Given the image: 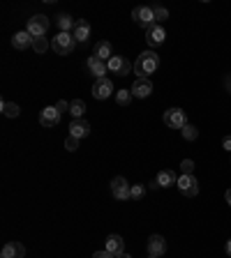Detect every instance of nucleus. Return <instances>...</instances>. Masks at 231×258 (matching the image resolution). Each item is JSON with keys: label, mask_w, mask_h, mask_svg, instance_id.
Listing matches in <instances>:
<instances>
[{"label": "nucleus", "mask_w": 231, "mask_h": 258, "mask_svg": "<svg viewBox=\"0 0 231 258\" xmlns=\"http://www.w3.org/2000/svg\"><path fill=\"white\" fill-rule=\"evenodd\" d=\"M225 249H227V256L231 258V240H227V247H225Z\"/></svg>", "instance_id": "nucleus-35"}, {"label": "nucleus", "mask_w": 231, "mask_h": 258, "mask_svg": "<svg viewBox=\"0 0 231 258\" xmlns=\"http://www.w3.org/2000/svg\"><path fill=\"white\" fill-rule=\"evenodd\" d=\"M164 40H166V33L162 26H153L151 30H146V42L151 47H159V44H164Z\"/></svg>", "instance_id": "nucleus-17"}, {"label": "nucleus", "mask_w": 231, "mask_h": 258, "mask_svg": "<svg viewBox=\"0 0 231 258\" xmlns=\"http://www.w3.org/2000/svg\"><path fill=\"white\" fill-rule=\"evenodd\" d=\"M132 19L137 21V26H141L144 30H151L153 26H157L153 7H137V9L132 12Z\"/></svg>", "instance_id": "nucleus-4"}, {"label": "nucleus", "mask_w": 231, "mask_h": 258, "mask_svg": "<svg viewBox=\"0 0 231 258\" xmlns=\"http://www.w3.org/2000/svg\"><path fill=\"white\" fill-rule=\"evenodd\" d=\"M222 148H225L227 153H231V136H225V139H222Z\"/></svg>", "instance_id": "nucleus-34"}, {"label": "nucleus", "mask_w": 231, "mask_h": 258, "mask_svg": "<svg viewBox=\"0 0 231 258\" xmlns=\"http://www.w3.org/2000/svg\"><path fill=\"white\" fill-rule=\"evenodd\" d=\"M180 175H194V161L192 159H183L180 161Z\"/></svg>", "instance_id": "nucleus-28"}, {"label": "nucleus", "mask_w": 231, "mask_h": 258, "mask_svg": "<svg viewBox=\"0 0 231 258\" xmlns=\"http://www.w3.org/2000/svg\"><path fill=\"white\" fill-rule=\"evenodd\" d=\"M155 182H157L159 187H171V185H176V182H178V178H176V173H173V171H169V168H166V171H159L157 173V180H155Z\"/></svg>", "instance_id": "nucleus-21"}, {"label": "nucleus", "mask_w": 231, "mask_h": 258, "mask_svg": "<svg viewBox=\"0 0 231 258\" xmlns=\"http://www.w3.org/2000/svg\"><path fill=\"white\" fill-rule=\"evenodd\" d=\"M0 258H26V247L21 242H7L0 252Z\"/></svg>", "instance_id": "nucleus-14"}, {"label": "nucleus", "mask_w": 231, "mask_h": 258, "mask_svg": "<svg viewBox=\"0 0 231 258\" xmlns=\"http://www.w3.org/2000/svg\"><path fill=\"white\" fill-rule=\"evenodd\" d=\"M111 44H109V42H97V44H95V51H92V55H97L99 60H104V62H109V60H111Z\"/></svg>", "instance_id": "nucleus-20"}, {"label": "nucleus", "mask_w": 231, "mask_h": 258, "mask_svg": "<svg viewBox=\"0 0 231 258\" xmlns=\"http://www.w3.org/2000/svg\"><path fill=\"white\" fill-rule=\"evenodd\" d=\"M148 258H153V256H148Z\"/></svg>", "instance_id": "nucleus-39"}, {"label": "nucleus", "mask_w": 231, "mask_h": 258, "mask_svg": "<svg viewBox=\"0 0 231 258\" xmlns=\"http://www.w3.org/2000/svg\"><path fill=\"white\" fill-rule=\"evenodd\" d=\"M176 187H178L180 194L187 196V199H194V196L199 194V180L194 178V175H180Z\"/></svg>", "instance_id": "nucleus-7"}, {"label": "nucleus", "mask_w": 231, "mask_h": 258, "mask_svg": "<svg viewBox=\"0 0 231 258\" xmlns=\"http://www.w3.org/2000/svg\"><path fill=\"white\" fill-rule=\"evenodd\" d=\"M56 26L60 28V33H70V30H74L77 21H74L70 14H60L58 19H56Z\"/></svg>", "instance_id": "nucleus-22"}, {"label": "nucleus", "mask_w": 231, "mask_h": 258, "mask_svg": "<svg viewBox=\"0 0 231 258\" xmlns=\"http://www.w3.org/2000/svg\"><path fill=\"white\" fill-rule=\"evenodd\" d=\"M33 51L35 53H46L49 51V40H46V37H37V40H33Z\"/></svg>", "instance_id": "nucleus-27"}, {"label": "nucleus", "mask_w": 231, "mask_h": 258, "mask_svg": "<svg viewBox=\"0 0 231 258\" xmlns=\"http://www.w3.org/2000/svg\"><path fill=\"white\" fill-rule=\"evenodd\" d=\"M132 95L134 97H139V100H146V97H151V93H153V83H151V79H137L132 83Z\"/></svg>", "instance_id": "nucleus-13"}, {"label": "nucleus", "mask_w": 231, "mask_h": 258, "mask_svg": "<svg viewBox=\"0 0 231 258\" xmlns=\"http://www.w3.org/2000/svg\"><path fill=\"white\" fill-rule=\"evenodd\" d=\"M88 134H90V125H88L86 120H72L70 122V136H74V139H86Z\"/></svg>", "instance_id": "nucleus-15"}, {"label": "nucleus", "mask_w": 231, "mask_h": 258, "mask_svg": "<svg viewBox=\"0 0 231 258\" xmlns=\"http://www.w3.org/2000/svg\"><path fill=\"white\" fill-rule=\"evenodd\" d=\"M0 111H2V115H7V118H16L21 113L19 104H12V102H2L0 104Z\"/></svg>", "instance_id": "nucleus-24"}, {"label": "nucleus", "mask_w": 231, "mask_h": 258, "mask_svg": "<svg viewBox=\"0 0 231 258\" xmlns=\"http://www.w3.org/2000/svg\"><path fill=\"white\" fill-rule=\"evenodd\" d=\"M180 134H183V139H185V141H197L199 129H197L194 125H190V122H187V125H185L183 129H180Z\"/></svg>", "instance_id": "nucleus-25"}, {"label": "nucleus", "mask_w": 231, "mask_h": 258, "mask_svg": "<svg viewBox=\"0 0 231 258\" xmlns=\"http://www.w3.org/2000/svg\"><path fill=\"white\" fill-rule=\"evenodd\" d=\"M86 67L95 79H104V74L109 72V65H106L104 60H99L97 55H90V58L86 60Z\"/></svg>", "instance_id": "nucleus-12"}, {"label": "nucleus", "mask_w": 231, "mask_h": 258, "mask_svg": "<svg viewBox=\"0 0 231 258\" xmlns=\"http://www.w3.org/2000/svg\"><path fill=\"white\" fill-rule=\"evenodd\" d=\"M92 258H116V256H113V254H109V252H106V249H104V252L92 254Z\"/></svg>", "instance_id": "nucleus-33"}, {"label": "nucleus", "mask_w": 231, "mask_h": 258, "mask_svg": "<svg viewBox=\"0 0 231 258\" xmlns=\"http://www.w3.org/2000/svg\"><path fill=\"white\" fill-rule=\"evenodd\" d=\"M153 12H155V21H157V26L162 23V21L169 19V9H164V7H153Z\"/></svg>", "instance_id": "nucleus-29"}, {"label": "nucleus", "mask_w": 231, "mask_h": 258, "mask_svg": "<svg viewBox=\"0 0 231 258\" xmlns=\"http://www.w3.org/2000/svg\"><path fill=\"white\" fill-rule=\"evenodd\" d=\"M227 86H229V95H231V76L227 79Z\"/></svg>", "instance_id": "nucleus-38"}, {"label": "nucleus", "mask_w": 231, "mask_h": 258, "mask_svg": "<svg viewBox=\"0 0 231 258\" xmlns=\"http://www.w3.org/2000/svg\"><path fill=\"white\" fill-rule=\"evenodd\" d=\"M65 148L70 150V153L79 150V139H74V136H67V139H65Z\"/></svg>", "instance_id": "nucleus-30"}, {"label": "nucleus", "mask_w": 231, "mask_h": 258, "mask_svg": "<svg viewBox=\"0 0 231 258\" xmlns=\"http://www.w3.org/2000/svg\"><path fill=\"white\" fill-rule=\"evenodd\" d=\"M116 258H132V256H130V254H125V252H123V254H118V256H116Z\"/></svg>", "instance_id": "nucleus-37"}, {"label": "nucleus", "mask_w": 231, "mask_h": 258, "mask_svg": "<svg viewBox=\"0 0 231 258\" xmlns=\"http://www.w3.org/2000/svg\"><path fill=\"white\" fill-rule=\"evenodd\" d=\"M164 125L171 129H183L187 125V113L183 108H166L164 111Z\"/></svg>", "instance_id": "nucleus-5"}, {"label": "nucleus", "mask_w": 231, "mask_h": 258, "mask_svg": "<svg viewBox=\"0 0 231 258\" xmlns=\"http://www.w3.org/2000/svg\"><path fill=\"white\" fill-rule=\"evenodd\" d=\"M106 65H109V72L116 74V76H127L134 69V65H130V60L123 58V55H111Z\"/></svg>", "instance_id": "nucleus-8"}, {"label": "nucleus", "mask_w": 231, "mask_h": 258, "mask_svg": "<svg viewBox=\"0 0 231 258\" xmlns=\"http://www.w3.org/2000/svg\"><path fill=\"white\" fill-rule=\"evenodd\" d=\"M166 254V240L162 238V235H151L148 238V256H153V258H162Z\"/></svg>", "instance_id": "nucleus-10"}, {"label": "nucleus", "mask_w": 231, "mask_h": 258, "mask_svg": "<svg viewBox=\"0 0 231 258\" xmlns=\"http://www.w3.org/2000/svg\"><path fill=\"white\" fill-rule=\"evenodd\" d=\"M159 67V55L155 51H144L134 62V74L139 79H148V74H155Z\"/></svg>", "instance_id": "nucleus-1"}, {"label": "nucleus", "mask_w": 231, "mask_h": 258, "mask_svg": "<svg viewBox=\"0 0 231 258\" xmlns=\"http://www.w3.org/2000/svg\"><path fill=\"white\" fill-rule=\"evenodd\" d=\"M60 115H63V113H60L56 106H46V108L40 111V125L42 127H56L60 122Z\"/></svg>", "instance_id": "nucleus-11"}, {"label": "nucleus", "mask_w": 231, "mask_h": 258, "mask_svg": "<svg viewBox=\"0 0 231 258\" xmlns=\"http://www.w3.org/2000/svg\"><path fill=\"white\" fill-rule=\"evenodd\" d=\"M49 19H46L44 14H35L33 19H28V23H26V30L30 33V37L33 40H37V37H44L46 33H49Z\"/></svg>", "instance_id": "nucleus-3"}, {"label": "nucleus", "mask_w": 231, "mask_h": 258, "mask_svg": "<svg viewBox=\"0 0 231 258\" xmlns=\"http://www.w3.org/2000/svg\"><path fill=\"white\" fill-rule=\"evenodd\" d=\"M132 90H118V93H116V102H118L120 106H127L130 104V102H132Z\"/></svg>", "instance_id": "nucleus-26"}, {"label": "nucleus", "mask_w": 231, "mask_h": 258, "mask_svg": "<svg viewBox=\"0 0 231 258\" xmlns=\"http://www.w3.org/2000/svg\"><path fill=\"white\" fill-rule=\"evenodd\" d=\"M12 47L19 49V51H26L28 47H33V37H30V33H28V30H21V33H16L12 37Z\"/></svg>", "instance_id": "nucleus-18"}, {"label": "nucleus", "mask_w": 231, "mask_h": 258, "mask_svg": "<svg viewBox=\"0 0 231 258\" xmlns=\"http://www.w3.org/2000/svg\"><path fill=\"white\" fill-rule=\"evenodd\" d=\"M72 35L77 42H88V37H90V26H88V21H77Z\"/></svg>", "instance_id": "nucleus-19"}, {"label": "nucleus", "mask_w": 231, "mask_h": 258, "mask_svg": "<svg viewBox=\"0 0 231 258\" xmlns=\"http://www.w3.org/2000/svg\"><path fill=\"white\" fill-rule=\"evenodd\" d=\"M144 185H132V201H139V199H144Z\"/></svg>", "instance_id": "nucleus-31"}, {"label": "nucleus", "mask_w": 231, "mask_h": 258, "mask_svg": "<svg viewBox=\"0 0 231 258\" xmlns=\"http://www.w3.org/2000/svg\"><path fill=\"white\" fill-rule=\"evenodd\" d=\"M104 249H106L109 254H113V256H118V254L125 252V240L113 233V235H109V238L104 240Z\"/></svg>", "instance_id": "nucleus-16"}, {"label": "nucleus", "mask_w": 231, "mask_h": 258, "mask_svg": "<svg viewBox=\"0 0 231 258\" xmlns=\"http://www.w3.org/2000/svg\"><path fill=\"white\" fill-rule=\"evenodd\" d=\"M56 108H58L60 113H65V111H70V104H67L65 100H60V102H56Z\"/></svg>", "instance_id": "nucleus-32"}, {"label": "nucleus", "mask_w": 231, "mask_h": 258, "mask_svg": "<svg viewBox=\"0 0 231 258\" xmlns=\"http://www.w3.org/2000/svg\"><path fill=\"white\" fill-rule=\"evenodd\" d=\"M74 47H77V40H74L72 33H58L51 40V49L58 55H70L74 51Z\"/></svg>", "instance_id": "nucleus-2"}, {"label": "nucleus", "mask_w": 231, "mask_h": 258, "mask_svg": "<svg viewBox=\"0 0 231 258\" xmlns=\"http://www.w3.org/2000/svg\"><path fill=\"white\" fill-rule=\"evenodd\" d=\"M111 194H113V199H118V201H130L132 199V185L125 178L118 175V178L111 180Z\"/></svg>", "instance_id": "nucleus-6"}, {"label": "nucleus", "mask_w": 231, "mask_h": 258, "mask_svg": "<svg viewBox=\"0 0 231 258\" xmlns=\"http://www.w3.org/2000/svg\"><path fill=\"white\" fill-rule=\"evenodd\" d=\"M83 113H86V104L81 100H74V102H70V115H72L74 120H81L83 118Z\"/></svg>", "instance_id": "nucleus-23"}, {"label": "nucleus", "mask_w": 231, "mask_h": 258, "mask_svg": "<svg viewBox=\"0 0 231 258\" xmlns=\"http://www.w3.org/2000/svg\"><path fill=\"white\" fill-rule=\"evenodd\" d=\"M225 199H227V203H229V207H231V189H227V194H225Z\"/></svg>", "instance_id": "nucleus-36"}, {"label": "nucleus", "mask_w": 231, "mask_h": 258, "mask_svg": "<svg viewBox=\"0 0 231 258\" xmlns=\"http://www.w3.org/2000/svg\"><path fill=\"white\" fill-rule=\"evenodd\" d=\"M113 95V83L109 79H95V83H92V97L95 100H109Z\"/></svg>", "instance_id": "nucleus-9"}]
</instances>
